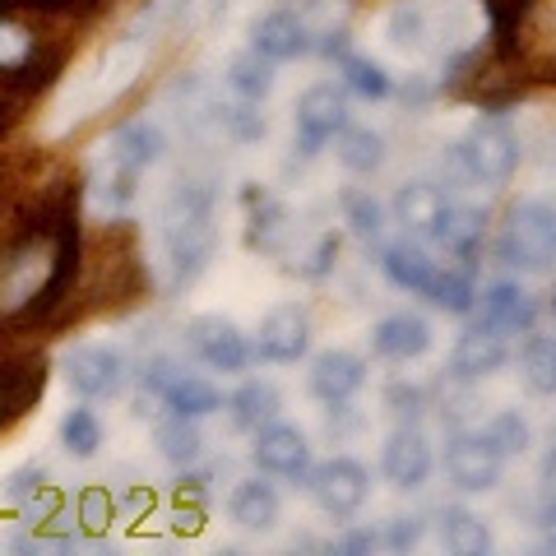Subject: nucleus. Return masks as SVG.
Here are the masks:
<instances>
[{
    "instance_id": "13",
    "label": "nucleus",
    "mask_w": 556,
    "mask_h": 556,
    "mask_svg": "<svg viewBox=\"0 0 556 556\" xmlns=\"http://www.w3.org/2000/svg\"><path fill=\"white\" fill-rule=\"evenodd\" d=\"M473 325H486V329H496V334H506V339L529 334V329L538 325V302L515 283V278H496V283H486L478 292Z\"/></svg>"
},
{
    "instance_id": "42",
    "label": "nucleus",
    "mask_w": 556,
    "mask_h": 556,
    "mask_svg": "<svg viewBox=\"0 0 556 556\" xmlns=\"http://www.w3.org/2000/svg\"><path fill=\"white\" fill-rule=\"evenodd\" d=\"M543 459H556V422L547 427V455H543Z\"/></svg>"
},
{
    "instance_id": "33",
    "label": "nucleus",
    "mask_w": 556,
    "mask_h": 556,
    "mask_svg": "<svg viewBox=\"0 0 556 556\" xmlns=\"http://www.w3.org/2000/svg\"><path fill=\"white\" fill-rule=\"evenodd\" d=\"M102 417L93 408H70L61 417V450L70 459H93L98 450H102Z\"/></svg>"
},
{
    "instance_id": "8",
    "label": "nucleus",
    "mask_w": 556,
    "mask_h": 556,
    "mask_svg": "<svg viewBox=\"0 0 556 556\" xmlns=\"http://www.w3.org/2000/svg\"><path fill=\"white\" fill-rule=\"evenodd\" d=\"M437 473V450H431L427 431L417 422H399L386 445H380V478H386L394 492H417Z\"/></svg>"
},
{
    "instance_id": "11",
    "label": "nucleus",
    "mask_w": 556,
    "mask_h": 556,
    "mask_svg": "<svg viewBox=\"0 0 556 556\" xmlns=\"http://www.w3.org/2000/svg\"><path fill=\"white\" fill-rule=\"evenodd\" d=\"M65 386L79 399H112L121 386H126V357L116 353L112 343H75L61 362Z\"/></svg>"
},
{
    "instance_id": "3",
    "label": "nucleus",
    "mask_w": 556,
    "mask_h": 556,
    "mask_svg": "<svg viewBox=\"0 0 556 556\" xmlns=\"http://www.w3.org/2000/svg\"><path fill=\"white\" fill-rule=\"evenodd\" d=\"M496 260L510 269H547L556 260V204L552 200L515 204L506 232L496 237Z\"/></svg>"
},
{
    "instance_id": "31",
    "label": "nucleus",
    "mask_w": 556,
    "mask_h": 556,
    "mask_svg": "<svg viewBox=\"0 0 556 556\" xmlns=\"http://www.w3.org/2000/svg\"><path fill=\"white\" fill-rule=\"evenodd\" d=\"M339 214H343V223H348V228H353L362 241H380V237H386V204H380L371 190L348 186L343 195H339Z\"/></svg>"
},
{
    "instance_id": "38",
    "label": "nucleus",
    "mask_w": 556,
    "mask_h": 556,
    "mask_svg": "<svg viewBox=\"0 0 556 556\" xmlns=\"http://www.w3.org/2000/svg\"><path fill=\"white\" fill-rule=\"evenodd\" d=\"M334 255H339V232H320V241H316V251L306 255V265H302V274L306 278H320L329 265H334Z\"/></svg>"
},
{
    "instance_id": "4",
    "label": "nucleus",
    "mask_w": 556,
    "mask_h": 556,
    "mask_svg": "<svg viewBox=\"0 0 556 556\" xmlns=\"http://www.w3.org/2000/svg\"><path fill=\"white\" fill-rule=\"evenodd\" d=\"M302 486L311 492V501L320 506V515L348 525V519L362 515V506L371 501V468L362 459H353V455H329L325 464L306 468Z\"/></svg>"
},
{
    "instance_id": "9",
    "label": "nucleus",
    "mask_w": 556,
    "mask_h": 556,
    "mask_svg": "<svg viewBox=\"0 0 556 556\" xmlns=\"http://www.w3.org/2000/svg\"><path fill=\"white\" fill-rule=\"evenodd\" d=\"M251 459H255V468L265 478L302 482L306 468H311V441H306V431L298 422L274 417V422L251 431Z\"/></svg>"
},
{
    "instance_id": "5",
    "label": "nucleus",
    "mask_w": 556,
    "mask_h": 556,
    "mask_svg": "<svg viewBox=\"0 0 556 556\" xmlns=\"http://www.w3.org/2000/svg\"><path fill=\"white\" fill-rule=\"evenodd\" d=\"M506 464L510 455L486 427H455V437L445 441V473L459 492H496L506 478Z\"/></svg>"
},
{
    "instance_id": "12",
    "label": "nucleus",
    "mask_w": 556,
    "mask_h": 556,
    "mask_svg": "<svg viewBox=\"0 0 556 556\" xmlns=\"http://www.w3.org/2000/svg\"><path fill=\"white\" fill-rule=\"evenodd\" d=\"M362 386H367V357L353 353V348H325L306 367V394L325 408L353 404Z\"/></svg>"
},
{
    "instance_id": "19",
    "label": "nucleus",
    "mask_w": 556,
    "mask_h": 556,
    "mask_svg": "<svg viewBox=\"0 0 556 556\" xmlns=\"http://www.w3.org/2000/svg\"><path fill=\"white\" fill-rule=\"evenodd\" d=\"M380 274L390 278V288H399V292H408V298H422V292L431 288V278H437V260L427 255V247L422 241H413V237H404V241H390L386 251H380Z\"/></svg>"
},
{
    "instance_id": "26",
    "label": "nucleus",
    "mask_w": 556,
    "mask_h": 556,
    "mask_svg": "<svg viewBox=\"0 0 556 556\" xmlns=\"http://www.w3.org/2000/svg\"><path fill=\"white\" fill-rule=\"evenodd\" d=\"M153 445H159V455L177 468H190L200 464L204 455V437H200V422L195 417H181V413H167L159 427H153Z\"/></svg>"
},
{
    "instance_id": "29",
    "label": "nucleus",
    "mask_w": 556,
    "mask_h": 556,
    "mask_svg": "<svg viewBox=\"0 0 556 556\" xmlns=\"http://www.w3.org/2000/svg\"><path fill=\"white\" fill-rule=\"evenodd\" d=\"M441 543L455 556H486L492 552V529H486L482 515H473V510L445 506L441 510Z\"/></svg>"
},
{
    "instance_id": "21",
    "label": "nucleus",
    "mask_w": 556,
    "mask_h": 556,
    "mask_svg": "<svg viewBox=\"0 0 556 556\" xmlns=\"http://www.w3.org/2000/svg\"><path fill=\"white\" fill-rule=\"evenodd\" d=\"M163 130L153 126V121H126L112 139H108V159H112V167H126V172H144V167H153L163 159Z\"/></svg>"
},
{
    "instance_id": "37",
    "label": "nucleus",
    "mask_w": 556,
    "mask_h": 556,
    "mask_svg": "<svg viewBox=\"0 0 556 556\" xmlns=\"http://www.w3.org/2000/svg\"><path fill=\"white\" fill-rule=\"evenodd\" d=\"M42 464H24V468H14L10 473V482H5V501H14V506H20V501H28V496H38L42 492Z\"/></svg>"
},
{
    "instance_id": "16",
    "label": "nucleus",
    "mask_w": 556,
    "mask_h": 556,
    "mask_svg": "<svg viewBox=\"0 0 556 556\" xmlns=\"http://www.w3.org/2000/svg\"><path fill=\"white\" fill-rule=\"evenodd\" d=\"M390 214H394L399 228H404V237L437 241L441 223L450 214V200L441 195V186H431V181H404L390 200Z\"/></svg>"
},
{
    "instance_id": "30",
    "label": "nucleus",
    "mask_w": 556,
    "mask_h": 556,
    "mask_svg": "<svg viewBox=\"0 0 556 556\" xmlns=\"http://www.w3.org/2000/svg\"><path fill=\"white\" fill-rule=\"evenodd\" d=\"M223 84L232 89V98L255 102L260 108V102L269 98V89H274V61L255 56V51H241V56H232L228 70H223Z\"/></svg>"
},
{
    "instance_id": "28",
    "label": "nucleus",
    "mask_w": 556,
    "mask_h": 556,
    "mask_svg": "<svg viewBox=\"0 0 556 556\" xmlns=\"http://www.w3.org/2000/svg\"><path fill=\"white\" fill-rule=\"evenodd\" d=\"M386 38L394 51H404V56H422V51L431 47V10L427 5H417V0H404V5H394L390 10V20H386Z\"/></svg>"
},
{
    "instance_id": "1",
    "label": "nucleus",
    "mask_w": 556,
    "mask_h": 556,
    "mask_svg": "<svg viewBox=\"0 0 556 556\" xmlns=\"http://www.w3.org/2000/svg\"><path fill=\"white\" fill-rule=\"evenodd\" d=\"M163 247L172 265V288H190L208 269L218 247L214 228V190L204 186H177L163 208Z\"/></svg>"
},
{
    "instance_id": "43",
    "label": "nucleus",
    "mask_w": 556,
    "mask_h": 556,
    "mask_svg": "<svg viewBox=\"0 0 556 556\" xmlns=\"http://www.w3.org/2000/svg\"><path fill=\"white\" fill-rule=\"evenodd\" d=\"M547 311H552V316H556V288H552V298H547Z\"/></svg>"
},
{
    "instance_id": "24",
    "label": "nucleus",
    "mask_w": 556,
    "mask_h": 556,
    "mask_svg": "<svg viewBox=\"0 0 556 556\" xmlns=\"http://www.w3.org/2000/svg\"><path fill=\"white\" fill-rule=\"evenodd\" d=\"M334 159L343 172H353V177H371V172L386 167V139L371 126H343L334 135Z\"/></svg>"
},
{
    "instance_id": "40",
    "label": "nucleus",
    "mask_w": 556,
    "mask_h": 556,
    "mask_svg": "<svg viewBox=\"0 0 556 556\" xmlns=\"http://www.w3.org/2000/svg\"><path fill=\"white\" fill-rule=\"evenodd\" d=\"M380 543V533L376 529H353V533H348L343 538V543H339V552H348V556H357V552H371Z\"/></svg>"
},
{
    "instance_id": "36",
    "label": "nucleus",
    "mask_w": 556,
    "mask_h": 556,
    "mask_svg": "<svg viewBox=\"0 0 556 556\" xmlns=\"http://www.w3.org/2000/svg\"><path fill=\"white\" fill-rule=\"evenodd\" d=\"M422 533H427L422 515H394L380 538H386V547H394V552H408V547L422 543Z\"/></svg>"
},
{
    "instance_id": "27",
    "label": "nucleus",
    "mask_w": 556,
    "mask_h": 556,
    "mask_svg": "<svg viewBox=\"0 0 556 556\" xmlns=\"http://www.w3.org/2000/svg\"><path fill=\"white\" fill-rule=\"evenodd\" d=\"M482 237H486V214H482V208L450 204V214H445L441 232H437L441 247L455 260H464V265H473V255L482 251Z\"/></svg>"
},
{
    "instance_id": "14",
    "label": "nucleus",
    "mask_w": 556,
    "mask_h": 556,
    "mask_svg": "<svg viewBox=\"0 0 556 556\" xmlns=\"http://www.w3.org/2000/svg\"><path fill=\"white\" fill-rule=\"evenodd\" d=\"M251 51L255 56H265L274 65H283V61H302L316 51V38H311V28L302 14H292V10H265L260 20H251Z\"/></svg>"
},
{
    "instance_id": "18",
    "label": "nucleus",
    "mask_w": 556,
    "mask_h": 556,
    "mask_svg": "<svg viewBox=\"0 0 556 556\" xmlns=\"http://www.w3.org/2000/svg\"><path fill=\"white\" fill-rule=\"evenodd\" d=\"M228 519L237 529L247 533H274L278 519H283V496H278V486L265 482V478H247L232 486L228 496Z\"/></svg>"
},
{
    "instance_id": "6",
    "label": "nucleus",
    "mask_w": 556,
    "mask_h": 556,
    "mask_svg": "<svg viewBox=\"0 0 556 556\" xmlns=\"http://www.w3.org/2000/svg\"><path fill=\"white\" fill-rule=\"evenodd\" d=\"M186 348L204 362L208 371H223V376H241L255 357L251 339L237 329V320L218 316V311H204V316L186 320Z\"/></svg>"
},
{
    "instance_id": "25",
    "label": "nucleus",
    "mask_w": 556,
    "mask_h": 556,
    "mask_svg": "<svg viewBox=\"0 0 556 556\" xmlns=\"http://www.w3.org/2000/svg\"><path fill=\"white\" fill-rule=\"evenodd\" d=\"M422 298L445 311V316H473V302H478V283H473V265H445L437 269V278H431V288L422 292Z\"/></svg>"
},
{
    "instance_id": "10",
    "label": "nucleus",
    "mask_w": 556,
    "mask_h": 556,
    "mask_svg": "<svg viewBox=\"0 0 556 556\" xmlns=\"http://www.w3.org/2000/svg\"><path fill=\"white\" fill-rule=\"evenodd\" d=\"M306 348H311V320L298 302H278L260 316L255 339H251V353L260 362H269V367H292V362L306 357Z\"/></svg>"
},
{
    "instance_id": "34",
    "label": "nucleus",
    "mask_w": 556,
    "mask_h": 556,
    "mask_svg": "<svg viewBox=\"0 0 556 556\" xmlns=\"http://www.w3.org/2000/svg\"><path fill=\"white\" fill-rule=\"evenodd\" d=\"M486 431L496 437V445L506 450V455H529V445H533V427H529V417L519 413V408H496L492 413V422H486Z\"/></svg>"
},
{
    "instance_id": "35",
    "label": "nucleus",
    "mask_w": 556,
    "mask_h": 556,
    "mask_svg": "<svg viewBox=\"0 0 556 556\" xmlns=\"http://www.w3.org/2000/svg\"><path fill=\"white\" fill-rule=\"evenodd\" d=\"M386 408L399 417V422H417L427 408V394L422 386H408V380H390L386 386Z\"/></svg>"
},
{
    "instance_id": "23",
    "label": "nucleus",
    "mask_w": 556,
    "mask_h": 556,
    "mask_svg": "<svg viewBox=\"0 0 556 556\" xmlns=\"http://www.w3.org/2000/svg\"><path fill=\"white\" fill-rule=\"evenodd\" d=\"M519 386L538 399H556V339L552 334H525L519 348Z\"/></svg>"
},
{
    "instance_id": "41",
    "label": "nucleus",
    "mask_w": 556,
    "mask_h": 556,
    "mask_svg": "<svg viewBox=\"0 0 556 556\" xmlns=\"http://www.w3.org/2000/svg\"><path fill=\"white\" fill-rule=\"evenodd\" d=\"M538 525H543V543L556 552V506H543V515H538Z\"/></svg>"
},
{
    "instance_id": "39",
    "label": "nucleus",
    "mask_w": 556,
    "mask_h": 556,
    "mask_svg": "<svg viewBox=\"0 0 556 556\" xmlns=\"http://www.w3.org/2000/svg\"><path fill=\"white\" fill-rule=\"evenodd\" d=\"M28 56V33L14 24H0V65H20Z\"/></svg>"
},
{
    "instance_id": "15",
    "label": "nucleus",
    "mask_w": 556,
    "mask_h": 556,
    "mask_svg": "<svg viewBox=\"0 0 556 556\" xmlns=\"http://www.w3.org/2000/svg\"><path fill=\"white\" fill-rule=\"evenodd\" d=\"M506 362H510V339L506 334H496V329H486V325H468L455 339V348H450V380L473 386V380L496 376Z\"/></svg>"
},
{
    "instance_id": "32",
    "label": "nucleus",
    "mask_w": 556,
    "mask_h": 556,
    "mask_svg": "<svg viewBox=\"0 0 556 556\" xmlns=\"http://www.w3.org/2000/svg\"><path fill=\"white\" fill-rule=\"evenodd\" d=\"M339 70H343V89H353L357 98H367V102H380V98H390V75H386V65L371 61V56H362V51H339Z\"/></svg>"
},
{
    "instance_id": "22",
    "label": "nucleus",
    "mask_w": 556,
    "mask_h": 556,
    "mask_svg": "<svg viewBox=\"0 0 556 556\" xmlns=\"http://www.w3.org/2000/svg\"><path fill=\"white\" fill-rule=\"evenodd\" d=\"M223 408H228L237 431H255V427H265L278 417L283 394H278V386H269V380H241V386L223 399Z\"/></svg>"
},
{
    "instance_id": "20",
    "label": "nucleus",
    "mask_w": 556,
    "mask_h": 556,
    "mask_svg": "<svg viewBox=\"0 0 556 556\" xmlns=\"http://www.w3.org/2000/svg\"><path fill=\"white\" fill-rule=\"evenodd\" d=\"M153 399H163V408L167 413H181V417H214L218 408H223V390L214 386L208 376H195V371H172V380L167 386L153 394Z\"/></svg>"
},
{
    "instance_id": "17",
    "label": "nucleus",
    "mask_w": 556,
    "mask_h": 556,
    "mask_svg": "<svg viewBox=\"0 0 556 556\" xmlns=\"http://www.w3.org/2000/svg\"><path fill=\"white\" fill-rule=\"evenodd\" d=\"M431 343H437V329L417 311H394L371 325V353L386 362H417L431 353Z\"/></svg>"
},
{
    "instance_id": "2",
    "label": "nucleus",
    "mask_w": 556,
    "mask_h": 556,
    "mask_svg": "<svg viewBox=\"0 0 556 556\" xmlns=\"http://www.w3.org/2000/svg\"><path fill=\"white\" fill-rule=\"evenodd\" d=\"M455 163L482 186H506L519 167V135L506 116H478L455 144Z\"/></svg>"
},
{
    "instance_id": "7",
    "label": "nucleus",
    "mask_w": 556,
    "mask_h": 556,
    "mask_svg": "<svg viewBox=\"0 0 556 556\" xmlns=\"http://www.w3.org/2000/svg\"><path fill=\"white\" fill-rule=\"evenodd\" d=\"M348 126V89L334 79H320L298 98V112H292V130H298V149L320 153L329 139Z\"/></svg>"
}]
</instances>
